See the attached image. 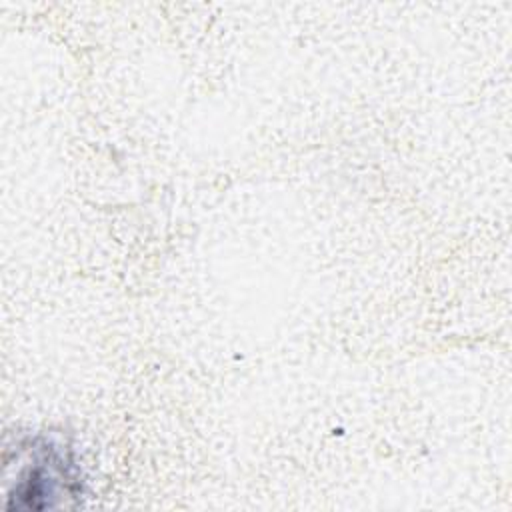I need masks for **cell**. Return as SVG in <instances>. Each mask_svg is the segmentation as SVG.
Listing matches in <instances>:
<instances>
[{
	"label": "cell",
	"mask_w": 512,
	"mask_h": 512,
	"mask_svg": "<svg viewBox=\"0 0 512 512\" xmlns=\"http://www.w3.org/2000/svg\"><path fill=\"white\" fill-rule=\"evenodd\" d=\"M80 480L72 456L52 442L30 448L16 488L8 498H16V508H52L54 498L76 496Z\"/></svg>",
	"instance_id": "cell-1"
}]
</instances>
